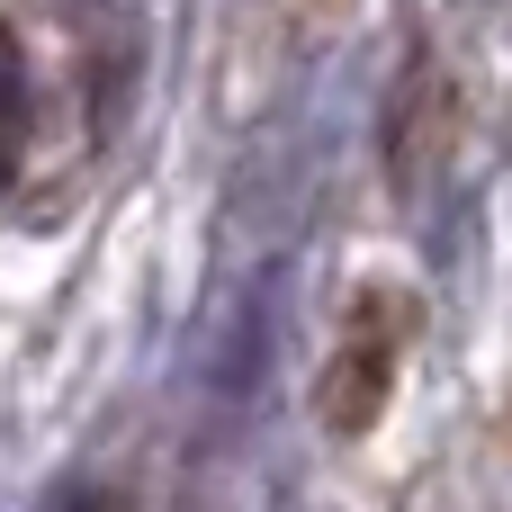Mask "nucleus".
Wrapping results in <instances>:
<instances>
[{"mask_svg":"<svg viewBox=\"0 0 512 512\" xmlns=\"http://www.w3.org/2000/svg\"><path fill=\"white\" fill-rule=\"evenodd\" d=\"M18 144H27V63H18V45L0 27V180L18 171Z\"/></svg>","mask_w":512,"mask_h":512,"instance_id":"obj_2","label":"nucleus"},{"mask_svg":"<svg viewBox=\"0 0 512 512\" xmlns=\"http://www.w3.org/2000/svg\"><path fill=\"white\" fill-rule=\"evenodd\" d=\"M405 333H414L405 297L360 288V306H351V324H342L333 360L315 369V423H324V432L360 441V432L387 414V396H396V360H405Z\"/></svg>","mask_w":512,"mask_h":512,"instance_id":"obj_1","label":"nucleus"}]
</instances>
